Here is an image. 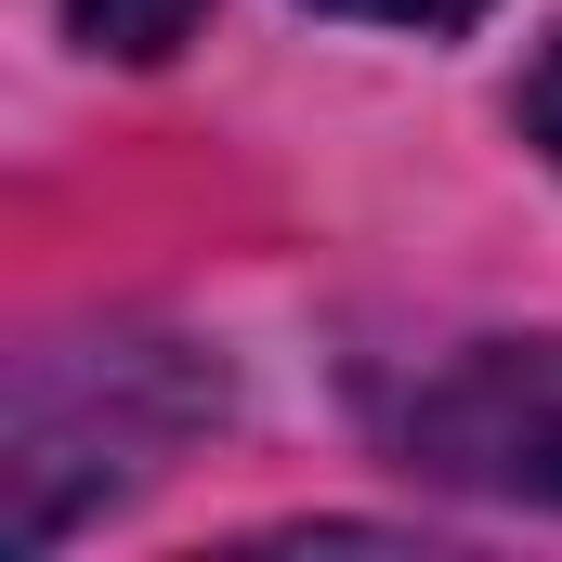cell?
<instances>
[{
  "mask_svg": "<svg viewBox=\"0 0 562 562\" xmlns=\"http://www.w3.org/2000/svg\"><path fill=\"white\" fill-rule=\"evenodd\" d=\"M406 458L484 497H550L562 510V340H471L406 393Z\"/></svg>",
  "mask_w": 562,
  "mask_h": 562,
  "instance_id": "obj_1",
  "label": "cell"
},
{
  "mask_svg": "<svg viewBox=\"0 0 562 562\" xmlns=\"http://www.w3.org/2000/svg\"><path fill=\"white\" fill-rule=\"evenodd\" d=\"M524 132L550 144V170H562V40L537 53V79H524Z\"/></svg>",
  "mask_w": 562,
  "mask_h": 562,
  "instance_id": "obj_4",
  "label": "cell"
},
{
  "mask_svg": "<svg viewBox=\"0 0 562 562\" xmlns=\"http://www.w3.org/2000/svg\"><path fill=\"white\" fill-rule=\"evenodd\" d=\"M314 13H367V26H419V40H445V26H471L484 0H314Z\"/></svg>",
  "mask_w": 562,
  "mask_h": 562,
  "instance_id": "obj_3",
  "label": "cell"
},
{
  "mask_svg": "<svg viewBox=\"0 0 562 562\" xmlns=\"http://www.w3.org/2000/svg\"><path fill=\"white\" fill-rule=\"evenodd\" d=\"M196 13H210V0H66V26H79L92 53H119V66L183 53V40H196Z\"/></svg>",
  "mask_w": 562,
  "mask_h": 562,
  "instance_id": "obj_2",
  "label": "cell"
}]
</instances>
